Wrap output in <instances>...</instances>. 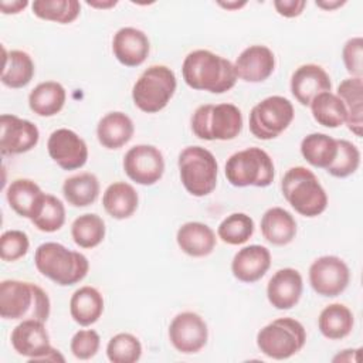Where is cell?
Listing matches in <instances>:
<instances>
[{
	"label": "cell",
	"instance_id": "obj_49",
	"mask_svg": "<svg viewBox=\"0 0 363 363\" xmlns=\"http://www.w3.org/2000/svg\"><path fill=\"white\" fill-rule=\"evenodd\" d=\"M86 4L91 6V7H95V9H111V7L116 6L118 1H115V0H108V1L95 0V1H86Z\"/></svg>",
	"mask_w": 363,
	"mask_h": 363
},
{
	"label": "cell",
	"instance_id": "obj_32",
	"mask_svg": "<svg viewBox=\"0 0 363 363\" xmlns=\"http://www.w3.org/2000/svg\"><path fill=\"white\" fill-rule=\"evenodd\" d=\"M299 149L302 157L311 166L326 170L336 157L337 140L326 133L315 132L302 139Z\"/></svg>",
	"mask_w": 363,
	"mask_h": 363
},
{
	"label": "cell",
	"instance_id": "obj_35",
	"mask_svg": "<svg viewBox=\"0 0 363 363\" xmlns=\"http://www.w3.org/2000/svg\"><path fill=\"white\" fill-rule=\"evenodd\" d=\"M105 233V221L95 213L81 214L71 224V237L79 248L98 247L104 241Z\"/></svg>",
	"mask_w": 363,
	"mask_h": 363
},
{
	"label": "cell",
	"instance_id": "obj_23",
	"mask_svg": "<svg viewBox=\"0 0 363 363\" xmlns=\"http://www.w3.org/2000/svg\"><path fill=\"white\" fill-rule=\"evenodd\" d=\"M135 133L133 121L121 111H113L104 115L96 126L98 142L109 150L125 146Z\"/></svg>",
	"mask_w": 363,
	"mask_h": 363
},
{
	"label": "cell",
	"instance_id": "obj_7",
	"mask_svg": "<svg viewBox=\"0 0 363 363\" xmlns=\"http://www.w3.org/2000/svg\"><path fill=\"white\" fill-rule=\"evenodd\" d=\"M179 176L183 187L194 197L213 193L217 186L218 163L214 155L203 146H187L179 153Z\"/></svg>",
	"mask_w": 363,
	"mask_h": 363
},
{
	"label": "cell",
	"instance_id": "obj_4",
	"mask_svg": "<svg viewBox=\"0 0 363 363\" xmlns=\"http://www.w3.org/2000/svg\"><path fill=\"white\" fill-rule=\"evenodd\" d=\"M281 190L288 204L303 217H318L328 207V194L316 174L308 167L288 169L281 180Z\"/></svg>",
	"mask_w": 363,
	"mask_h": 363
},
{
	"label": "cell",
	"instance_id": "obj_41",
	"mask_svg": "<svg viewBox=\"0 0 363 363\" xmlns=\"http://www.w3.org/2000/svg\"><path fill=\"white\" fill-rule=\"evenodd\" d=\"M28 248V235L21 230H7L0 237V257L3 261L14 262L23 258Z\"/></svg>",
	"mask_w": 363,
	"mask_h": 363
},
{
	"label": "cell",
	"instance_id": "obj_26",
	"mask_svg": "<svg viewBox=\"0 0 363 363\" xmlns=\"http://www.w3.org/2000/svg\"><path fill=\"white\" fill-rule=\"evenodd\" d=\"M346 108V125L356 136H362L363 129V79L350 77L343 79L336 91Z\"/></svg>",
	"mask_w": 363,
	"mask_h": 363
},
{
	"label": "cell",
	"instance_id": "obj_42",
	"mask_svg": "<svg viewBox=\"0 0 363 363\" xmlns=\"http://www.w3.org/2000/svg\"><path fill=\"white\" fill-rule=\"evenodd\" d=\"M101 346L99 333L94 329H81L74 333L69 342L71 353L79 360L92 359Z\"/></svg>",
	"mask_w": 363,
	"mask_h": 363
},
{
	"label": "cell",
	"instance_id": "obj_5",
	"mask_svg": "<svg viewBox=\"0 0 363 363\" xmlns=\"http://www.w3.org/2000/svg\"><path fill=\"white\" fill-rule=\"evenodd\" d=\"M190 125L199 139L233 140L242 130V113L234 104H206L193 112Z\"/></svg>",
	"mask_w": 363,
	"mask_h": 363
},
{
	"label": "cell",
	"instance_id": "obj_48",
	"mask_svg": "<svg viewBox=\"0 0 363 363\" xmlns=\"http://www.w3.org/2000/svg\"><path fill=\"white\" fill-rule=\"evenodd\" d=\"M220 7L225 9V10H238L241 7H244L247 4V1H218L217 3Z\"/></svg>",
	"mask_w": 363,
	"mask_h": 363
},
{
	"label": "cell",
	"instance_id": "obj_31",
	"mask_svg": "<svg viewBox=\"0 0 363 363\" xmlns=\"http://www.w3.org/2000/svg\"><path fill=\"white\" fill-rule=\"evenodd\" d=\"M354 326L353 312L343 303L325 306L318 318L319 332L329 340H340L350 335Z\"/></svg>",
	"mask_w": 363,
	"mask_h": 363
},
{
	"label": "cell",
	"instance_id": "obj_28",
	"mask_svg": "<svg viewBox=\"0 0 363 363\" xmlns=\"http://www.w3.org/2000/svg\"><path fill=\"white\" fill-rule=\"evenodd\" d=\"M65 88L57 81L40 82L28 95L30 109L43 118H50L61 112L65 105Z\"/></svg>",
	"mask_w": 363,
	"mask_h": 363
},
{
	"label": "cell",
	"instance_id": "obj_3",
	"mask_svg": "<svg viewBox=\"0 0 363 363\" xmlns=\"http://www.w3.org/2000/svg\"><path fill=\"white\" fill-rule=\"evenodd\" d=\"M34 265L41 275L60 286H71L81 282L89 271V261L82 252L54 241L43 242L37 247Z\"/></svg>",
	"mask_w": 363,
	"mask_h": 363
},
{
	"label": "cell",
	"instance_id": "obj_34",
	"mask_svg": "<svg viewBox=\"0 0 363 363\" xmlns=\"http://www.w3.org/2000/svg\"><path fill=\"white\" fill-rule=\"evenodd\" d=\"M309 108L313 119L325 128H339L346 122V108L342 99L332 91L315 96Z\"/></svg>",
	"mask_w": 363,
	"mask_h": 363
},
{
	"label": "cell",
	"instance_id": "obj_12",
	"mask_svg": "<svg viewBox=\"0 0 363 363\" xmlns=\"http://www.w3.org/2000/svg\"><path fill=\"white\" fill-rule=\"evenodd\" d=\"M349 282L350 269L336 255H322L309 267V284L320 296L335 298L347 288Z\"/></svg>",
	"mask_w": 363,
	"mask_h": 363
},
{
	"label": "cell",
	"instance_id": "obj_46",
	"mask_svg": "<svg viewBox=\"0 0 363 363\" xmlns=\"http://www.w3.org/2000/svg\"><path fill=\"white\" fill-rule=\"evenodd\" d=\"M360 349H346L337 353L332 360L333 362H357V354Z\"/></svg>",
	"mask_w": 363,
	"mask_h": 363
},
{
	"label": "cell",
	"instance_id": "obj_36",
	"mask_svg": "<svg viewBox=\"0 0 363 363\" xmlns=\"http://www.w3.org/2000/svg\"><path fill=\"white\" fill-rule=\"evenodd\" d=\"M31 10L41 20L69 24L78 18L81 4L77 0H34Z\"/></svg>",
	"mask_w": 363,
	"mask_h": 363
},
{
	"label": "cell",
	"instance_id": "obj_29",
	"mask_svg": "<svg viewBox=\"0 0 363 363\" xmlns=\"http://www.w3.org/2000/svg\"><path fill=\"white\" fill-rule=\"evenodd\" d=\"M3 54L4 61L0 78L1 84L13 89L27 86L35 74V67L31 57L21 50L7 51L3 48Z\"/></svg>",
	"mask_w": 363,
	"mask_h": 363
},
{
	"label": "cell",
	"instance_id": "obj_17",
	"mask_svg": "<svg viewBox=\"0 0 363 363\" xmlns=\"http://www.w3.org/2000/svg\"><path fill=\"white\" fill-rule=\"evenodd\" d=\"M303 279L295 268L278 269L267 284L268 302L278 311L292 309L301 299Z\"/></svg>",
	"mask_w": 363,
	"mask_h": 363
},
{
	"label": "cell",
	"instance_id": "obj_40",
	"mask_svg": "<svg viewBox=\"0 0 363 363\" xmlns=\"http://www.w3.org/2000/svg\"><path fill=\"white\" fill-rule=\"evenodd\" d=\"M337 140V153L332 164L326 169V172L337 179H345L353 174L360 166V150L357 146L346 139Z\"/></svg>",
	"mask_w": 363,
	"mask_h": 363
},
{
	"label": "cell",
	"instance_id": "obj_47",
	"mask_svg": "<svg viewBox=\"0 0 363 363\" xmlns=\"http://www.w3.org/2000/svg\"><path fill=\"white\" fill-rule=\"evenodd\" d=\"M315 4L326 11H332L336 10L339 7H342L343 4H346V0H316Z\"/></svg>",
	"mask_w": 363,
	"mask_h": 363
},
{
	"label": "cell",
	"instance_id": "obj_9",
	"mask_svg": "<svg viewBox=\"0 0 363 363\" xmlns=\"http://www.w3.org/2000/svg\"><path fill=\"white\" fill-rule=\"evenodd\" d=\"M306 343L303 325L294 318H278L257 333V346L262 354L275 360H285L302 350Z\"/></svg>",
	"mask_w": 363,
	"mask_h": 363
},
{
	"label": "cell",
	"instance_id": "obj_16",
	"mask_svg": "<svg viewBox=\"0 0 363 363\" xmlns=\"http://www.w3.org/2000/svg\"><path fill=\"white\" fill-rule=\"evenodd\" d=\"M40 130L31 121L16 115L0 116V150L1 155H21L37 146Z\"/></svg>",
	"mask_w": 363,
	"mask_h": 363
},
{
	"label": "cell",
	"instance_id": "obj_8",
	"mask_svg": "<svg viewBox=\"0 0 363 363\" xmlns=\"http://www.w3.org/2000/svg\"><path fill=\"white\" fill-rule=\"evenodd\" d=\"M177 88L173 69L166 65H150L136 79L132 88V99L138 109L156 113L167 106Z\"/></svg>",
	"mask_w": 363,
	"mask_h": 363
},
{
	"label": "cell",
	"instance_id": "obj_18",
	"mask_svg": "<svg viewBox=\"0 0 363 363\" xmlns=\"http://www.w3.org/2000/svg\"><path fill=\"white\" fill-rule=\"evenodd\" d=\"M234 64L237 78L245 82H262L275 69V55L267 45L254 44L241 51Z\"/></svg>",
	"mask_w": 363,
	"mask_h": 363
},
{
	"label": "cell",
	"instance_id": "obj_25",
	"mask_svg": "<svg viewBox=\"0 0 363 363\" xmlns=\"http://www.w3.org/2000/svg\"><path fill=\"white\" fill-rule=\"evenodd\" d=\"M139 204V196L135 187L126 182L111 183L102 196L105 211L115 220H125L135 214Z\"/></svg>",
	"mask_w": 363,
	"mask_h": 363
},
{
	"label": "cell",
	"instance_id": "obj_44",
	"mask_svg": "<svg viewBox=\"0 0 363 363\" xmlns=\"http://www.w3.org/2000/svg\"><path fill=\"white\" fill-rule=\"evenodd\" d=\"M306 6L305 0H275L274 7L277 13L286 18H294L302 14Z\"/></svg>",
	"mask_w": 363,
	"mask_h": 363
},
{
	"label": "cell",
	"instance_id": "obj_38",
	"mask_svg": "<svg viewBox=\"0 0 363 363\" xmlns=\"http://www.w3.org/2000/svg\"><path fill=\"white\" fill-rule=\"evenodd\" d=\"M254 220L245 213H231L217 228L218 238L228 245H241L254 234Z\"/></svg>",
	"mask_w": 363,
	"mask_h": 363
},
{
	"label": "cell",
	"instance_id": "obj_13",
	"mask_svg": "<svg viewBox=\"0 0 363 363\" xmlns=\"http://www.w3.org/2000/svg\"><path fill=\"white\" fill-rule=\"evenodd\" d=\"M123 172L140 186L157 183L164 173V157L153 145H135L123 156Z\"/></svg>",
	"mask_w": 363,
	"mask_h": 363
},
{
	"label": "cell",
	"instance_id": "obj_39",
	"mask_svg": "<svg viewBox=\"0 0 363 363\" xmlns=\"http://www.w3.org/2000/svg\"><path fill=\"white\" fill-rule=\"evenodd\" d=\"M142 356V343L132 333H116L106 345V357L112 363H135Z\"/></svg>",
	"mask_w": 363,
	"mask_h": 363
},
{
	"label": "cell",
	"instance_id": "obj_2",
	"mask_svg": "<svg viewBox=\"0 0 363 363\" xmlns=\"http://www.w3.org/2000/svg\"><path fill=\"white\" fill-rule=\"evenodd\" d=\"M51 302L47 292L35 284L4 279L0 284V316L6 320L35 319L47 322Z\"/></svg>",
	"mask_w": 363,
	"mask_h": 363
},
{
	"label": "cell",
	"instance_id": "obj_22",
	"mask_svg": "<svg viewBox=\"0 0 363 363\" xmlns=\"http://www.w3.org/2000/svg\"><path fill=\"white\" fill-rule=\"evenodd\" d=\"M176 241L184 254L194 258L210 255L217 244L213 228L200 221H187L182 224L176 233Z\"/></svg>",
	"mask_w": 363,
	"mask_h": 363
},
{
	"label": "cell",
	"instance_id": "obj_27",
	"mask_svg": "<svg viewBox=\"0 0 363 363\" xmlns=\"http://www.w3.org/2000/svg\"><path fill=\"white\" fill-rule=\"evenodd\" d=\"M104 312V298L101 292L89 285L78 288L69 299L71 318L81 326L94 325Z\"/></svg>",
	"mask_w": 363,
	"mask_h": 363
},
{
	"label": "cell",
	"instance_id": "obj_14",
	"mask_svg": "<svg viewBox=\"0 0 363 363\" xmlns=\"http://www.w3.org/2000/svg\"><path fill=\"white\" fill-rule=\"evenodd\" d=\"M169 340L172 346L180 353H197L207 345V323L196 312H180L172 319L169 325Z\"/></svg>",
	"mask_w": 363,
	"mask_h": 363
},
{
	"label": "cell",
	"instance_id": "obj_33",
	"mask_svg": "<svg viewBox=\"0 0 363 363\" xmlns=\"http://www.w3.org/2000/svg\"><path fill=\"white\" fill-rule=\"evenodd\" d=\"M99 180L94 173L84 172L64 180L62 194L72 207H86L96 201L99 196Z\"/></svg>",
	"mask_w": 363,
	"mask_h": 363
},
{
	"label": "cell",
	"instance_id": "obj_15",
	"mask_svg": "<svg viewBox=\"0 0 363 363\" xmlns=\"http://www.w3.org/2000/svg\"><path fill=\"white\" fill-rule=\"evenodd\" d=\"M50 157L62 170L81 169L88 160V146L74 130L67 128L55 129L47 140Z\"/></svg>",
	"mask_w": 363,
	"mask_h": 363
},
{
	"label": "cell",
	"instance_id": "obj_1",
	"mask_svg": "<svg viewBox=\"0 0 363 363\" xmlns=\"http://www.w3.org/2000/svg\"><path fill=\"white\" fill-rule=\"evenodd\" d=\"M184 82L196 91L224 94L237 82L234 64L210 50H194L184 57L182 65Z\"/></svg>",
	"mask_w": 363,
	"mask_h": 363
},
{
	"label": "cell",
	"instance_id": "obj_11",
	"mask_svg": "<svg viewBox=\"0 0 363 363\" xmlns=\"http://www.w3.org/2000/svg\"><path fill=\"white\" fill-rule=\"evenodd\" d=\"M45 322L35 319L21 320L10 335V342L17 354L30 362H64L65 357L50 343Z\"/></svg>",
	"mask_w": 363,
	"mask_h": 363
},
{
	"label": "cell",
	"instance_id": "obj_20",
	"mask_svg": "<svg viewBox=\"0 0 363 363\" xmlns=\"http://www.w3.org/2000/svg\"><path fill=\"white\" fill-rule=\"evenodd\" d=\"M112 52L122 65L139 67L150 52V41L142 30L122 27L113 34Z\"/></svg>",
	"mask_w": 363,
	"mask_h": 363
},
{
	"label": "cell",
	"instance_id": "obj_10",
	"mask_svg": "<svg viewBox=\"0 0 363 363\" xmlns=\"http://www.w3.org/2000/svg\"><path fill=\"white\" fill-rule=\"evenodd\" d=\"M295 109L292 102L281 95L267 96L252 106L248 118L250 132L261 140L278 138L292 123Z\"/></svg>",
	"mask_w": 363,
	"mask_h": 363
},
{
	"label": "cell",
	"instance_id": "obj_45",
	"mask_svg": "<svg viewBox=\"0 0 363 363\" xmlns=\"http://www.w3.org/2000/svg\"><path fill=\"white\" fill-rule=\"evenodd\" d=\"M28 6L27 0H3L0 1V9L3 14H17L20 11H23L26 7Z\"/></svg>",
	"mask_w": 363,
	"mask_h": 363
},
{
	"label": "cell",
	"instance_id": "obj_30",
	"mask_svg": "<svg viewBox=\"0 0 363 363\" xmlns=\"http://www.w3.org/2000/svg\"><path fill=\"white\" fill-rule=\"evenodd\" d=\"M43 196L44 191L30 179H16L6 190V199L11 210L20 217L28 220L33 217Z\"/></svg>",
	"mask_w": 363,
	"mask_h": 363
},
{
	"label": "cell",
	"instance_id": "obj_37",
	"mask_svg": "<svg viewBox=\"0 0 363 363\" xmlns=\"http://www.w3.org/2000/svg\"><path fill=\"white\" fill-rule=\"evenodd\" d=\"M30 221L43 233L58 231L65 223L64 203L58 197L44 193Z\"/></svg>",
	"mask_w": 363,
	"mask_h": 363
},
{
	"label": "cell",
	"instance_id": "obj_21",
	"mask_svg": "<svg viewBox=\"0 0 363 363\" xmlns=\"http://www.w3.org/2000/svg\"><path fill=\"white\" fill-rule=\"evenodd\" d=\"M271 267V252L267 247L252 244L238 250L231 261L234 278L244 284L259 281Z\"/></svg>",
	"mask_w": 363,
	"mask_h": 363
},
{
	"label": "cell",
	"instance_id": "obj_19",
	"mask_svg": "<svg viewBox=\"0 0 363 363\" xmlns=\"http://www.w3.org/2000/svg\"><path fill=\"white\" fill-rule=\"evenodd\" d=\"M332 89L329 74L318 64H303L291 77V92L303 106H309L315 96Z\"/></svg>",
	"mask_w": 363,
	"mask_h": 363
},
{
	"label": "cell",
	"instance_id": "obj_24",
	"mask_svg": "<svg viewBox=\"0 0 363 363\" xmlns=\"http://www.w3.org/2000/svg\"><path fill=\"white\" fill-rule=\"evenodd\" d=\"M261 234L272 245H286L296 235V221L288 210L271 207L261 217Z\"/></svg>",
	"mask_w": 363,
	"mask_h": 363
},
{
	"label": "cell",
	"instance_id": "obj_6",
	"mask_svg": "<svg viewBox=\"0 0 363 363\" xmlns=\"http://www.w3.org/2000/svg\"><path fill=\"white\" fill-rule=\"evenodd\" d=\"M224 174L234 187H267L274 182L275 166L264 149L252 146L233 153L225 162Z\"/></svg>",
	"mask_w": 363,
	"mask_h": 363
},
{
	"label": "cell",
	"instance_id": "obj_43",
	"mask_svg": "<svg viewBox=\"0 0 363 363\" xmlns=\"http://www.w3.org/2000/svg\"><path fill=\"white\" fill-rule=\"evenodd\" d=\"M363 38L352 37L349 38L342 50V60L346 71L352 77L362 78L363 75Z\"/></svg>",
	"mask_w": 363,
	"mask_h": 363
}]
</instances>
